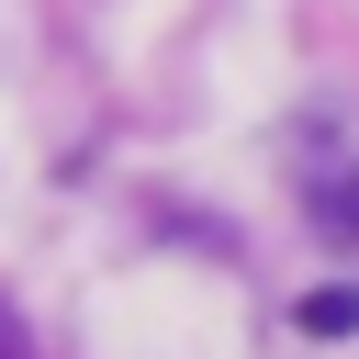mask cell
<instances>
[{
  "mask_svg": "<svg viewBox=\"0 0 359 359\" xmlns=\"http://www.w3.org/2000/svg\"><path fill=\"white\" fill-rule=\"evenodd\" d=\"M303 213H314V236H325V247H359V157H314Z\"/></svg>",
  "mask_w": 359,
  "mask_h": 359,
  "instance_id": "1",
  "label": "cell"
},
{
  "mask_svg": "<svg viewBox=\"0 0 359 359\" xmlns=\"http://www.w3.org/2000/svg\"><path fill=\"white\" fill-rule=\"evenodd\" d=\"M303 337H359V280H325V292H303Z\"/></svg>",
  "mask_w": 359,
  "mask_h": 359,
  "instance_id": "2",
  "label": "cell"
}]
</instances>
